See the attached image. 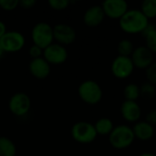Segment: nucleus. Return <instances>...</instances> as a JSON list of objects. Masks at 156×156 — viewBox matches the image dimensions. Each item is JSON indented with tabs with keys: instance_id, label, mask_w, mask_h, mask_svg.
<instances>
[{
	"instance_id": "1",
	"label": "nucleus",
	"mask_w": 156,
	"mask_h": 156,
	"mask_svg": "<svg viewBox=\"0 0 156 156\" xmlns=\"http://www.w3.org/2000/svg\"><path fill=\"white\" fill-rule=\"evenodd\" d=\"M148 25V18L141 10H128L120 19L121 28L129 34L143 33Z\"/></svg>"
},
{
	"instance_id": "2",
	"label": "nucleus",
	"mask_w": 156,
	"mask_h": 156,
	"mask_svg": "<svg viewBox=\"0 0 156 156\" xmlns=\"http://www.w3.org/2000/svg\"><path fill=\"white\" fill-rule=\"evenodd\" d=\"M135 139L133 129L126 125H120L114 127L109 135V142L111 145L118 150L128 148L132 145Z\"/></svg>"
},
{
	"instance_id": "3",
	"label": "nucleus",
	"mask_w": 156,
	"mask_h": 156,
	"mask_svg": "<svg viewBox=\"0 0 156 156\" xmlns=\"http://www.w3.org/2000/svg\"><path fill=\"white\" fill-rule=\"evenodd\" d=\"M78 94L85 103L95 105L102 98V90L96 81L88 80L80 83L78 88Z\"/></svg>"
},
{
	"instance_id": "4",
	"label": "nucleus",
	"mask_w": 156,
	"mask_h": 156,
	"mask_svg": "<svg viewBox=\"0 0 156 156\" xmlns=\"http://www.w3.org/2000/svg\"><path fill=\"white\" fill-rule=\"evenodd\" d=\"M31 37L34 45L44 49L53 43V27L47 22L37 23L32 28Z\"/></svg>"
},
{
	"instance_id": "5",
	"label": "nucleus",
	"mask_w": 156,
	"mask_h": 156,
	"mask_svg": "<svg viewBox=\"0 0 156 156\" xmlns=\"http://www.w3.org/2000/svg\"><path fill=\"white\" fill-rule=\"evenodd\" d=\"M97 133L94 124L88 122H78L71 128V136L74 141L80 144H87L95 141Z\"/></svg>"
},
{
	"instance_id": "6",
	"label": "nucleus",
	"mask_w": 156,
	"mask_h": 156,
	"mask_svg": "<svg viewBox=\"0 0 156 156\" xmlns=\"http://www.w3.org/2000/svg\"><path fill=\"white\" fill-rule=\"evenodd\" d=\"M26 44L25 37L18 31H7L0 38V46L5 52L15 53L20 51Z\"/></svg>"
},
{
	"instance_id": "7",
	"label": "nucleus",
	"mask_w": 156,
	"mask_h": 156,
	"mask_svg": "<svg viewBox=\"0 0 156 156\" xmlns=\"http://www.w3.org/2000/svg\"><path fill=\"white\" fill-rule=\"evenodd\" d=\"M8 108L12 114L22 117L30 111L31 100L27 93L16 92L11 96L8 101Z\"/></svg>"
},
{
	"instance_id": "8",
	"label": "nucleus",
	"mask_w": 156,
	"mask_h": 156,
	"mask_svg": "<svg viewBox=\"0 0 156 156\" xmlns=\"http://www.w3.org/2000/svg\"><path fill=\"white\" fill-rule=\"evenodd\" d=\"M43 58L50 65L63 64L68 58L67 48L58 43H52L43 50Z\"/></svg>"
},
{
	"instance_id": "9",
	"label": "nucleus",
	"mask_w": 156,
	"mask_h": 156,
	"mask_svg": "<svg viewBox=\"0 0 156 156\" xmlns=\"http://www.w3.org/2000/svg\"><path fill=\"white\" fill-rule=\"evenodd\" d=\"M53 37L58 44L65 47L72 44L76 40L77 33L71 26L60 23L53 27Z\"/></svg>"
},
{
	"instance_id": "10",
	"label": "nucleus",
	"mask_w": 156,
	"mask_h": 156,
	"mask_svg": "<svg viewBox=\"0 0 156 156\" xmlns=\"http://www.w3.org/2000/svg\"><path fill=\"white\" fill-rule=\"evenodd\" d=\"M134 65L130 57L118 56L112 64V72L118 79H126L133 71Z\"/></svg>"
},
{
	"instance_id": "11",
	"label": "nucleus",
	"mask_w": 156,
	"mask_h": 156,
	"mask_svg": "<svg viewBox=\"0 0 156 156\" xmlns=\"http://www.w3.org/2000/svg\"><path fill=\"white\" fill-rule=\"evenodd\" d=\"M106 16L121 19L128 11V4L124 0H106L101 5Z\"/></svg>"
},
{
	"instance_id": "12",
	"label": "nucleus",
	"mask_w": 156,
	"mask_h": 156,
	"mask_svg": "<svg viewBox=\"0 0 156 156\" xmlns=\"http://www.w3.org/2000/svg\"><path fill=\"white\" fill-rule=\"evenodd\" d=\"M28 69L30 74L38 80H44L48 77L51 71L50 64L42 57L38 58L31 59L28 64Z\"/></svg>"
},
{
	"instance_id": "13",
	"label": "nucleus",
	"mask_w": 156,
	"mask_h": 156,
	"mask_svg": "<svg viewBox=\"0 0 156 156\" xmlns=\"http://www.w3.org/2000/svg\"><path fill=\"white\" fill-rule=\"evenodd\" d=\"M131 59L134 67L147 69L153 63V52L146 47H138L133 50Z\"/></svg>"
},
{
	"instance_id": "14",
	"label": "nucleus",
	"mask_w": 156,
	"mask_h": 156,
	"mask_svg": "<svg viewBox=\"0 0 156 156\" xmlns=\"http://www.w3.org/2000/svg\"><path fill=\"white\" fill-rule=\"evenodd\" d=\"M105 17L104 11L101 7V5H92L89 7L83 16V21L84 24L88 27H94L101 25Z\"/></svg>"
},
{
	"instance_id": "15",
	"label": "nucleus",
	"mask_w": 156,
	"mask_h": 156,
	"mask_svg": "<svg viewBox=\"0 0 156 156\" xmlns=\"http://www.w3.org/2000/svg\"><path fill=\"white\" fill-rule=\"evenodd\" d=\"M121 113L124 120L130 122H134L140 119L142 111L136 101H125L121 106Z\"/></svg>"
},
{
	"instance_id": "16",
	"label": "nucleus",
	"mask_w": 156,
	"mask_h": 156,
	"mask_svg": "<svg viewBox=\"0 0 156 156\" xmlns=\"http://www.w3.org/2000/svg\"><path fill=\"white\" fill-rule=\"evenodd\" d=\"M133 132L135 138L141 141H148L153 138L154 134V128L146 121L139 122L135 123V125L133 126Z\"/></svg>"
},
{
	"instance_id": "17",
	"label": "nucleus",
	"mask_w": 156,
	"mask_h": 156,
	"mask_svg": "<svg viewBox=\"0 0 156 156\" xmlns=\"http://www.w3.org/2000/svg\"><path fill=\"white\" fill-rule=\"evenodd\" d=\"M16 146L6 136H0V156H16Z\"/></svg>"
},
{
	"instance_id": "18",
	"label": "nucleus",
	"mask_w": 156,
	"mask_h": 156,
	"mask_svg": "<svg viewBox=\"0 0 156 156\" xmlns=\"http://www.w3.org/2000/svg\"><path fill=\"white\" fill-rule=\"evenodd\" d=\"M97 134L100 135H110L114 129L113 122L109 118H101L94 124Z\"/></svg>"
},
{
	"instance_id": "19",
	"label": "nucleus",
	"mask_w": 156,
	"mask_h": 156,
	"mask_svg": "<svg viewBox=\"0 0 156 156\" xmlns=\"http://www.w3.org/2000/svg\"><path fill=\"white\" fill-rule=\"evenodd\" d=\"M146 48H149L152 52H156V27L154 25H148L147 27L143 32Z\"/></svg>"
},
{
	"instance_id": "20",
	"label": "nucleus",
	"mask_w": 156,
	"mask_h": 156,
	"mask_svg": "<svg viewBox=\"0 0 156 156\" xmlns=\"http://www.w3.org/2000/svg\"><path fill=\"white\" fill-rule=\"evenodd\" d=\"M142 13L149 19L156 16V0H144L142 3Z\"/></svg>"
},
{
	"instance_id": "21",
	"label": "nucleus",
	"mask_w": 156,
	"mask_h": 156,
	"mask_svg": "<svg viewBox=\"0 0 156 156\" xmlns=\"http://www.w3.org/2000/svg\"><path fill=\"white\" fill-rule=\"evenodd\" d=\"M123 94L125 97V101H136V100L140 97V87L136 84H128L123 90Z\"/></svg>"
},
{
	"instance_id": "22",
	"label": "nucleus",
	"mask_w": 156,
	"mask_h": 156,
	"mask_svg": "<svg viewBox=\"0 0 156 156\" xmlns=\"http://www.w3.org/2000/svg\"><path fill=\"white\" fill-rule=\"evenodd\" d=\"M117 49L119 52V56H123V57H129L130 55L133 54L134 50L133 43L128 39H123L120 41Z\"/></svg>"
},
{
	"instance_id": "23",
	"label": "nucleus",
	"mask_w": 156,
	"mask_h": 156,
	"mask_svg": "<svg viewBox=\"0 0 156 156\" xmlns=\"http://www.w3.org/2000/svg\"><path fill=\"white\" fill-rule=\"evenodd\" d=\"M140 93L141 95L147 100L153 99L156 94L155 85L150 83V82H145L140 87Z\"/></svg>"
},
{
	"instance_id": "24",
	"label": "nucleus",
	"mask_w": 156,
	"mask_h": 156,
	"mask_svg": "<svg viewBox=\"0 0 156 156\" xmlns=\"http://www.w3.org/2000/svg\"><path fill=\"white\" fill-rule=\"evenodd\" d=\"M69 3L70 2L69 0H49L48 2L50 8L57 11H61L66 9L69 5Z\"/></svg>"
},
{
	"instance_id": "25",
	"label": "nucleus",
	"mask_w": 156,
	"mask_h": 156,
	"mask_svg": "<svg viewBox=\"0 0 156 156\" xmlns=\"http://www.w3.org/2000/svg\"><path fill=\"white\" fill-rule=\"evenodd\" d=\"M19 6V0H0V7L5 11H12Z\"/></svg>"
},
{
	"instance_id": "26",
	"label": "nucleus",
	"mask_w": 156,
	"mask_h": 156,
	"mask_svg": "<svg viewBox=\"0 0 156 156\" xmlns=\"http://www.w3.org/2000/svg\"><path fill=\"white\" fill-rule=\"evenodd\" d=\"M146 78L148 82L156 85V62L152 63L146 69Z\"/></svg>"
},
{
	"instance_id": "27",
	"label": "nucleus",
	"mask_w": 156,
	"mask_h": 156,
	"mask_svg": "<svg viewBox=\"0 0 156 156\" xmlns=\"http://www.w3.org/2000/svg\"><path fill=\"white\" fill-rule=\"evenodd\" d=\"M43 48H41L40 47L37 46V45H32L28 50V54L31 57L32 59L34 58H42L43 57Z\"/></svg>"
},
{
	"instance_id": "28",
	"label": "nucleus",
	"mask_w": 156,
	"mask_h": 156,
	"mask_svg": "<svg viewBox=\"0 0 156 156\" xmlns=\"http://www.w3.org/2000/svg\"><path fill=\"white\" fill-rule=\"evenodd\" d=\"M37 4L36 0H21L19 1V6L24 9H30Z\"/></svg>"
},
{
	"instance_id": "29",
	"label": "nucleus",
	"mask_w": 156,
	"mask_h": 156,
	"mask_svg": "<svg viewBox=\"0 0 156 156\" xmlns=\"http://www.w3.org/2000/svg\"><path fill=\"white\" fill-rule=\"evenodd\" d=\"M146 122H149L153 126L156 125V109H154L153 111H151L147 114V116H146Z\"/></svg>"
},
{
	"instance_id": "30",
	"label": "nucleus",
	"mask_w": 156,
	"mask_h": 156,
	"mask_svg": "<svg viewBox=\"0 0 156 156\" xmlns=\"http://www.w3.org/2000/svg\"><path fill=\"white\" fill-rule=\"evenodd\" d=\"M8 30L6 29V26H5V24L3 22V21H1L0 20V38L7 32Z\"/></svg>"
},
{
	"instance_id": "31",
	"label": "nucleus",
	"mask_w": 156,
	"mask_h": 156,
	"mask_svg": "<svg viewBox=\"0 0 156 156\" xmlns=\"http://www.w3.org/2000/svg\"><path fill=\"white\" fill-rule=\"evenodd\" d=\"M140 156H155L154 154H151V153H144V154H142Z\"/></svg>"
},
{
	"instance_id": "32",
	"label": "nucleus",
	"mask_w": 156,
	"mask_h": 156,
	"mask_svg": "<svg viewBox=\"0 0 156 156\" xmlns=\"http://www.w3.org/2000/svg\"><path fill=\"white\" fill-rule=\"evenodd\" d=\"M3 54H4V51H3V49H2V48H1V46H0V58H2Z\"/></svg>"
}]
</instances>
